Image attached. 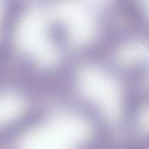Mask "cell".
Returning <instances> with one entry per match:
<instances>
[{"label": "cell", "mask_w": 149, "mask_h": 149, "mask_svg": "<svg viewBox=\"0 0 149 149\" xmlns=\"http://www.w3.org/2000/svg\"><path fill=\"white\" fill-rule=\"evenodd\" d=\"M43 22L39 17L26 19L21 29V42L39 61L50 63L53 59L54 51L47 38Z\"/></svg>", "instance_id": "cell-3"}, {"label": "cell", "mask_w": 149, "mask_h": 149, "mask_svg": "<svg viewBox=\"0 0 149 149\" xmlns=\"http://www.w3.org/2000/svg\"><path fill=\"white\" fill-rule=\"evenodd\" d=\"M84 91L94 99L109 115H114L119 109V91L114 81L97 70H88L81 77Z\"/></svg>", "instance_id": "cell-2"}, {"label": "cell", "mask_w": 149, "mask_h": 149, "mask_svg": "<svg viewBox=\"0 0 149 149\" xmlns=\"http://www.w3.org/2000/svg\"><path fill=\"white\" fill-rule=\"evenodd\" d=\"M87 135L84 121L73 116H61L29 134L20 149H78Z\"/></svg>", "instance_id": "cell-1"}]
</instances>
